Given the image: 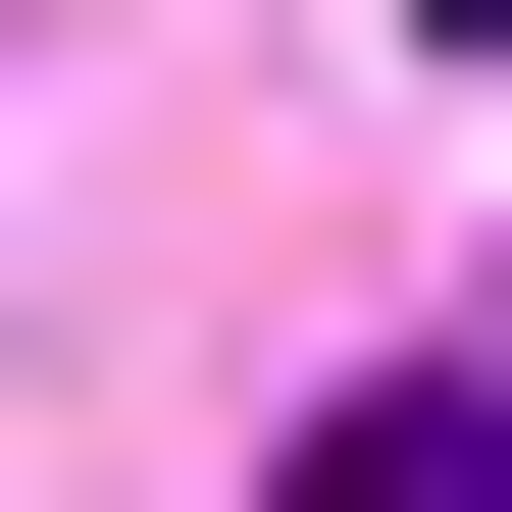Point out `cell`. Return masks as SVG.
<instances>
[{"instance_id": "cell-1", "label": "cell", "mask_w": 512, "mask_h": 512, "mask_svg": "<svg viewBox=\"0 0 512 512\" xmlns=\"http://www.w3.org/2000/svg\"><path fill=\"white\" fill-rule=\"evenodd\" d=\"M308 512H512V359H359V410H308Z\"/></svg>"}]
</instances>
